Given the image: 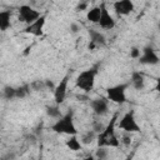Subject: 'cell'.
I'll return each mask as SVG.
<instances>
[{
  "label": "cell",
  "instance_id": "1",
  "mask_svg": "<svg viewBox=\"0 0 160 160\" xmlns=\"http://www.w3.org/2000/svg\"><path fill=\"white\" fill-rule=\"evenodd\" d=\"M119 119V112H115L110 121L104 126L102 131L96 135L98 148H118L120 146V140L116 136V122Z\"/></svg>",
  "mask_w": 160,
  "mask_h": 160
},
{
  "label": "cell",
  "instance_id": "2",
  "mask_svg": "<svg viewBox=\"0 0 160 160\" xmlns=\"http://www.w3.org/2000/svg\"><path fill=\"white\" fill-rule=\"evenodd\" d=\"M99 68H100V64L98 62L94 66L81 71L75 80L76 88H79L80 90H82L85 92H89L90 90H92L94 84H95V78L99 72Z\"/></svg>",
  "mask_w": 160,
  "mask_h": 160
},
{
  "label": "cell",
  "instance_id": "3",
  "mask_svg": "<svg viewBox=\"0 0 160 160\" xmlns=\"http://www.w3.org/2000/svg\"><path fill=\"white\" fill-rule=\"evenodd\" d=\"M51 130L58 134H66V135H78L76 126L74 124V112L72 110H69L66 114H64L61 118H59L52 125Z\"/></svg>",
  "mask_w": 160,
  "mask_h": 160
},
{
  "label": "cell",
  "instance_id": "4",
  "mask_svg": "<svg viewBox=\"0 0 160 160\" xmlns=\"http://www.w3.org/2000/svg\"><path fill=\"white\" fill-rule=\"evenodd\" d=\"M116 125H118L119 129H121L122 131L129 132V134H131V132H140L141 131V128L138 124L132 110L125 112L122 115V118L119 120V122H116Z\"/></svg>",
  "mask_w": 160,
  "mask_h": 160
},
{
  "label": "cell",
  "instance_id": "5",
  "mask_svg": "<svg viewBox=\"0 0 160 160\" xmlns=\"http://www.w3.org/2000/svg\"><path fill=\"white\" fill-rule=\"evenodd\" d=\"M129 84H118L106 89V99L115 104H124L126 101V89Z\"/></svg>",
  "mask_w": 160,
  "mask_h": 160
},
{
  "label": "cell",
  "instance_id": "6",
  "mask_svg": "<svg viewBox=\"0 0 160 160\" xmlns=\"http://www.w3.org/2000/svg\"><path fill=\"white\" fill-rule=\"evenodd\" d=\"M41 11L32 9L29 5H21L19 8V20L21 22H25L26 25L32 24L34 21H36L40 16H41Z\"/></svg>",
  "mask_w": 160,
  "mask_h": 160
},
{
  "label": "cell",
  "instance_id": "7",
  "mask_svg": "<svg viewBox=\"0 0 160 160\" xmlns=\"http://www.w3.org/2000/svg\"><path fill=\"white\" fill-rule=\"evenodd\" d=\"M69 80H70V75L66 74V75L59 81V84L54 88V100H55V105H60V104H62V102L65 101L66 94H68Z\"/></svg>",
  "mask_w": 160,
  "mask_h": 160
},
{
  "label": "cell",
  "instance_id": "8",
  "mask_svg": "<svg viewBox=\"0 0 160 160\" xmlns=\"http://www.w3.org/2000/svg\"><path fill=\"white\" fill-rule=\"evenodd\" d=\"M100 10H101V14H100V19H99V25L101 29L104 30H111L115 28V20L112 18V15L109 12L108 8H106V4L105 2H101L100 4Z\"/></svg>",
  "mask_w": 160,
  "mask_h": 160
},
{
  "label": "cell",
  "instance_id": "9",
  "mask_svg": "<svg viewBox=\"0 0 160 160\" xmlns=\"http://www.w3.org/2000/svg\"><path fill=\"white\" fill-rule=\"evenodd\" d=\"M139 61L144 65H156L159 62V55L155 49H152L151 46H146L141 50Z\"/></svg>",
  "mask_w": 160,
  "mask_h": 160
},
{
  "label": "cell",
  "instance_id": "10",
  "mask_svg": "<svg viewBox=\"0 0 160 160\" xmlns=\"http://www.w3.org/2000/svg\"><path fill=\"white\" fill-rule=\"evenodd\" d=\"M90 108L92 109L95 115L102 116L109 111V100L104 96L96 98V99H91L90 100Z\"/></svg>",
  "mask_w": 160,
  "mask_h": 160
},
{
  "label": "cell",
  "instance_id": "11",
  "mask_svg": "<svg viewBox=\"0 0 160 160\" xmlns=\"http://www.w3.org/2000/svg\"><path fill=\"white\" fill-rule=\"evenodd\" d=\"M45 19H46V16L41 15L36 21H34L30 25H26V28L24 29V32L31 34L34 36H41L42 35V29H44V25H45Z\"/></svg>",
  "mask_w": 160,
  "mask_h": 160
},
{
  "label": "cell",
  "instance_id": "12",
  "mask_svg": "<svg viewBox=\"0 0 160 160\" xmlns=\"http://www.w3.org/2000/svg\"><path fill=\"white\" fill-rule=\"evenodd\" d=\"M114 10L119 16L129 15L134 11V2L130 0H120L114 2Z\"/></svg>",
  "mask_w": 160,
  "mask_h": 160
},
{
  "label": "cell",
  "instance_id": "13",
  "mask_svg": "<svg viewBox=\"0 0 160 160\" xmlns=\"http://www.w3.org/2000/svg\"><path fill=\"white\" fill-rule=\"evenodd\" d=\"M89 36H90V44H89V49H94L99 45H104L105 44V36L95 30V29H89Z\"/></svg>",
  "mask_w": 160,
  "mask_h": 160
},
{
  "label": "cell",
  "instance_id": "14",
  "mask_svg": "<svg viewBox=\"0 0 160 160\" xmlns=\"http://www.w3.org/2000/svg\"><path fill=\"white\" fill-rule=\"evenodd\" d=\"M130 84L134 86L135 90H142L145 88V76L140 71H134L131 74Z\"/></svg>",
  "mask_w": 160,
  "mask_h": 160
},
{
  "label": "cell",
  "instance_id": "15",
  "mask_svg": "<svg viewBox=\"0 0 160 160\" xmlns=\"http://www.w3.org/2000/svg\"><path fill=\"white\" fill-rule=\"evenodd\" d=\"M11 28V10H0V30L6 31Z\"/></svg>",
  "mask_w": 160,
  "mask_h": 160
},
{
  "label": "cell",
  "instance_id": "16",
  "mask_svg": "<svg viewBox=\"0 0 160 160\" xmlns=\"http://www.w3.org/2000/svg\"><path fill=\"white\" fill-rule=\"evenodd\" d=\"M65 145H66L71 151H79V150H81V148H82V144H81L80 139L78 138V135H71V136L65 141Z\"/></svg>",
  "mask_w": 160,
  "mask_h": 160
},
{
  "label": "cell",
  "instance_id": "17",
  "mask_svg": "<svg viewBox=\"0 0 160 160\" xmlns=\"http://www.w3.org/2000/svg\"><path fill=\"white\" fill-rule=\"evenodd\" d=\"M100 14H101L100 6H94V8H91V9L88 11L86 19H88L90 22L98 24V22H99V19H100Z\"/></svg>",
  "mask_w": 160,
  "mask_h": 160
},
{
  "label": "cell",
  "instance_id": "18",
  "mask_svg": "<svg viewBox=\"0 0 160 160\" xmlns=\"http://www.w3.org/2000/svg\"><path fill=\"white\" fill-rule=\"evenodd\" d=\"M46 114H48V116H50V118H52V119H56V120H58L59 118L62 116L59 105H55V106H48V108H46Z\"/></svg>",
  "mask_w": 160,
  "mask_h": 160
},
{
  "label": "cell",
  "instance_id": "19",
  "mask_svg": "<svg viewBox=\"0 0 160 160\" xmlns=\"http://www.w3.org/2000/svg\"><path fill=\"white\" fill-rule=\"evenodd\" d=\"M96 135H98V134H96L94 130H89L88 132H85V134L81 136L80 141H81V144H85V145L91 144L94 140H96Z\"/></svg>",
  "mask_w": 160,
  "mask_h": 160
},
{
  "label": "cell",
  "instance_id": "20",
  "mask_svg": "<svg viewBox=\"0 0 160 160\" xmlns=\"http://www.w3.org/2000/svg\"><path fill=\"white\" fill-rule=\"evenodd\" d=\"M30 92V86L29 85H22L19 88H15V99H22Z\"/></svg>",
  "mask_w": 160,
  "mask_h": 160
},
{
  "label": "cell",
  "instance_id": "21",
  "mask_svg": "<svg viewBox=\"0 0 160 160\" xmlns=\"http://www.w3.org/2000/svg\"><path fill=\"white\" fill-rule=\"evenodd\" d=\"M109 155V150L108 148H98L96 152H95V159L96 160H105Z\"/></svg>",
  "mask_w": 160,
  "mask_h": 160
},
{
  "label": "cell",
  "instance_id": "22",
  "mask_svg": "<svg viewBox=\"0 0 160 160\" xmlns=\"http://www.w3.org/2000/svg\"><path fill=\"white\" fill-rule=\"evenodd\" d=\"M4 98L8 99V100H12V99H15V88L6 86V88L4 89Z\"/></svg>",
  "mask_w": 160,
  "mask_h": 160
},
{
  "label": "cell",
  "instance_id": "23",
  "mask_svg": "<svg viewBox=\"0 0 160 160\" xmlns=\"http://www.w3.org/2000/svg\"><path fill=\"white\" fill-rule=\"evenodd\" d=\"M140 55H141V50H140L139 48H132V49L130 50V58H132V59H139Z\"/></svg>",
  "mask_w": 160,
  "mask_h": 160
},
{
  "label": "cell",
  "instance_id": "24",
  "mask_svg": "<svg viewBox=\"0 0 160 160\" xmlns=\"http://www.w3.org/2000/svg\"><path fill=\"white\" fill-rule=\"evenodd\" d=\"M136 150H138V148H134V149L130 151V154H128V156H126L124 160H134V156H135V154H136Z\"/></svg>",
  "mask_w": 160,
  "mask_h": 160
},
{
  "label": "cell",
  "instance_id": "25",
  "mask_svg": "<svg viewBox=\"0 0 160 160\" xmlns=\"http://www.w3.org/2000/svg\"><path fill=\"white\" fill-rule=\"evenodd\" d=\"M70 30H71V32H78L79 30H80V26L78 25V24H75V22H72L71 25H70Z\"/></svg>",
  "mask_w": 160,
  "mask_h": 160
},
{
  "label": "cell",
  "instance_id": "26",
  "mask_svg": "<svg viewBox=\"0 0 160 160\" xmlns=\"http://www.w3.org/2000/svg\"><path fill=\"white\" fill-rule=\"evenodd\" d=\"M88 5H89L88 2H80V4L78 5V8H76V9H78V10H85V9L88 8Z\"/></svg>",
  "mask_w": 160,
  "mask_h": 160
},
{
  "label": "cell",
  "instance_id": "27",
  "mask_svg": "<svg viewBox=\"0 0 160 160\" xmlns=\"http://www.w3.org/2000/svg\"><path fill=\"white\" fill-rule=\"evenodd\" d=\"M124 142H125L126 145H129V144L131 142V140H130V136H129V135H125V136H124Z\"/></svg>",
  "mask_w": 160,
  "mask_h": 160
},
{
  "label": "cell",
  "instance_id": "28",
  "mask_svg": "<svg viewBox=\"0 0 160 160\" xmlns=\"http://www.w3.org/2000/svg\"><path fill=\"white\" fill-rule=\"evenodd\" d=\"M82 160H96V159H95V156H94V155H88V156H86V158H84Z\"/></svg>",
  "mask_w": 160,
  "mask_h": 160
}]
</instances>
